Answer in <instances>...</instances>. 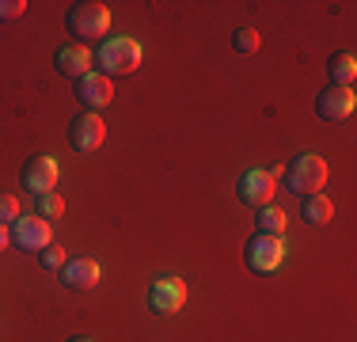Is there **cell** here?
<instances>
[{"mask_svg":"<svg viewBox=\"0 0 357 342\" xmlns=\"http://www.w3.org/2000/svg\"><path fill=\"white\" fill-rule=\"evenodd\" d=\"M141 42L130 38V34H118V38H103L96 46V54H91V61H96V68L107 76V80H114V76H130L141 68Z\"/></svg>","mask_w":357,"mask_h":342,"instance_id":"cell-1","label":"cell"},{"mask_svg":"<svg viewBox=\"0 0 357 342\" xmlns=\"http://www.w3.org/2000/svg\"><path fill=\"white\" fill-rule=\"evenodd\" d=\"M323 183H327V160L316 156V152H304V156L289 160V168L282 171V186L296 198H308V194H319Z\"/></svg>","mask_w":357,"mask_h":342,"instance_id":"cell-2","label":"cell"},{"mask_svg":"<svg viewBox=\"0 0 357 342\" xmlns=\"http://www.w3.org/2000/svg\"><path fill=\"white\" fill-rule=\"evenodd\" d=\"M65 31L73 34L76 42H88V38H103L110 31V8L99 4V0H80L65 12Z\"/></svg>","mask_w":357,"mask_h":342,"instance_id":"cell-3","label":"cell"},{"mask_svg":"<svg viewBox=\"0 0 357 342\" xmlns=\"http://www.w3.org/2000/svg\"><path fill=\"white\" fill-rule=\"evenodd\" d=\"M243 259H248V267L255 274H274L278 267L285 262V239L282 236H262L255 232L248 239V247H243Z\"/></svg>","mask_w":357,"mask_h":342,"instance_id":"cell-4","label":"cell"},{"mask_svg":"<svg viewBox=\"0 0 357 342\" xmlns=\"http://www.w3.org/2000/svg\"><path fill=\"white\" fill-rule=\"evenodd\" d=\"M274 191H278V175L266 168H251L240 175V183H236V198L243 205H266L274 202Z\"/></svg>","mask_w":357,"mask_h":342,"instance_id":"cell-5","label":"cell"},{"mask_svg":"<svg viewBox=\"0 0 357 342\" xmlns=\"http://www.w3.org/2000/svg\"><path fill=\"white\" fill-rule=\"evenodd\" d=\"M57 179H61V168H57L54 156H31L27 164L20 171V183L23 191H31L38 198V194H50L57 186Z\"/></svg>","mask_w":357,"mask_h":342,"instance_id":"cell-6","label":"cell"},{"mask_svg":"<svg viewBox=\"0 0 357 342\" xmlns=\"http://www.w3.org/2000/svg\"><path fill=\"white\" fill-rule=\"evenodd\" d=\"M107 141V122L103 114H91V110H84V114H76L69 122V144L76 152H96L99 144Z\"/></svg>","mask_w":357,"mask_h":342,"instance_id":"cell-7","label":"cell"},{"mask_svg":"<svg viewBox=\"0 0 357 342\" xmlns=\"http://www.w3.org/2000/svg\"><path fill=\"white\" fill-rule=\"evenodd\" d=\"M8 232H12V244L20 247V251H42V247L54 244V228L42 217H20V221L8 225Z\"/></svg>","mask_w":357,"mask_h":342,"instance_id":"cell-8","label":"cell"},{"mask_svg":"<svg viewBox=\"0 0 357 342\" xmlns=\"http://www.w3.org/2000/svg\"><path fill=\"white\" fill-rule=\"evenodd\" d=\"M186 304V281L183 278H156L149 285V308L156 315H172Z\"/></svg>","mask_w":357,"mask_h":342,"instance_id":"cell-9","label":"cell"},{"mask_svg":"<svg viewBox=\"0 0 357 342\" xmlns=\"http://www.w3.org/2000/svg\"><path fill=\"white\" fill-rule=\"evenodd\" d=\"M354 107H357V96H354V88H323L319 96H316V114L323 118V122H346V118L354 114Z\"/></svg>","mask_w":357,"mask_h":342,"instance_id":"cell-10","label":"cell"},{"mask_svg":"<svg viewBox=\"0 0 357 342\" xmlns=\"http://www.w3.org/2000/svg\"><path fill=\"white\" fill-rule=\"evenodd\" d=\"M76 99L84 103V110H91V114H99V110L107 107L110 99H114V80H107L103 73H88L76 80Z\"/></svg>","mask_w":357,"mask_h":342,"instance_id":"cell-11","label":"cell"},{"mask_svg":"<svg viewBox=\"0 0 357 342\" xmlns=\"http://www.w3.org/2000/svg\"><path fill=\"white\" fill-rule=\"evenodd\" d=\"M99 278H103V267H99L91 255H76L61 267V281L65 289H76V293H84V289H96Z\"/></svg>","mask_w":357,"mask_h":342,"instance_id":"cell-12","label":"cell"},{"mask_svg":"<svg viewBox=\"0 0 357 342\" xmlns=\"http://www.w3.org/2000/svg\"><path fill=\"white\" fill-rule=\"evenodd\" d=\"M54 65H57V73L61 76H69V80H80V76H88L91 73V50L88 46H80V42H65V46H57L54 50Z\"/></svg>","mask_w":357,"mask_h":342,"instance_id":"cell-13","label":"cell"},{"mask_svg":"<svg viewBox=\"0 0 357 342\" xmlns=\"http://www.w3.org/2000/svg\"><path fill=\"white\" fill-rule=\"evenodd\" d=\"M327 73H331V84H335V88H354V80H357V57L350 54V50H342V54L331 57Z\"/></svg>","mask_w":357,"mask_h":342,"instance_id":"cell-14","label":"cell"},{"mask_svg":"<svg viewBox=\"0 0 357 342\" xmlns=\"http://www.w3.org/2000/svg\"><path fill=\"white\" fill-rule=\"evenodd\" d=\"M301 217L319 228V225H327V221L335 217V205H331L327 194H308V198H301Z\"/></svg>","mask_w":357,"mask_h":342,"instance_id":"cell-15","label":"cell"},{"mask_svg":"<svg viewBox=\"0 0 357 342\" xmlns=\"http://www.w3.org/2000/svg\"><path fill=\"white\" fill-rule=\"evenodd\" d=\"M255 225H259L262 236H285V209L274 202L259 205V213H255Z\"/></svg>","mask_w":357,"mask_h":342,"instance_id":"cell-16","label":"cell"},{"mask_svg":"<svg viewBox=\"0 0 357 342\" xmlns=\"http://www.w3.org/2000/svg\"><path fill=\"white\" fill-rule=\"evenodd\" d=\"M35 217H42V221H57V217H65V198H61V194H54V191H50V194H38V198H35Z\"/></svg>","mask_w":357,"mask_h":342,"instance_id":"cell-17","label":"cell"},{"mask_svg":"<svg viewBox=\"0 0 357 342\" xmlns=\"http://www.w3.org/2000/svg\"><path fill=\"white\" fill-rule=\"evenodd\" d=\"M232 46L240 50V54H255V50L262 46V38H259V31H255V27H240L232 34Z\"/></svg>","mask_w":357,"mask_h":342,"instance_id":"cell-18","label":"cell"},{"mask_svg":"<svg viewBox=\"0 0 357 342\" xmlns=\"http://www.w3.org/2000/svg\"><path fill=\"white\" fill-rule=\"evenodd\" d=\"M38 262H42L46 270H61L65 262H69V255H65V247H54V244H50V247H42V251H38Z\"/></svg>","mask_w":357,"mask_h":342,"instance_id":"cell-19","label":"cell"},{"mask_svg":"<svg viewBox=\"0 0 357 342\" xmlns=\"http://www.w3.org/2000/svg\"><path fill=\"white\" fill-rule=\"evenodd\" d=\"M27 12V0H0V23H12Z\"/></svg>","mask_w":357,"mask_h":342,"instance_id":"cell-20","label":"cell"},{"mask_svg":"<svg viewBox=\"0 0 357 342\" xmlns=\"http://www.w3.org/2000/svg\"><path fill=\"white\" fill-rule=\"evenodd\" d=\"M12 221H20V202L12 194H0V225H12Z\"/></svg>","mask_w":357,"mask_h":342,"instance_id":"cell-21","label":"cell"},{"mask_svg":"<svg viewBox=\"0 0 357 342\" xmlns=\"http://www.w3.org/2000/svg\"><path fill=\"white\" fill-rule=\"evenodd\" d=\"M8 244H12V232H8V225H0V251H4Z\"/></svg>","mask_w":357,"mask_h":342,"instance_id":"cell-22","label":"cell"},{"mask_svg":"<svg viewBox=\"0 0 357 342\" xmlns=\"http://www.w3.org/2000/svg\"><path fill=\"white\" fill-rule=\"evenodd\" d=\"M69 342H96V339H88V335H73Z\"/></svg>","mask_w":357,"mask_h":342,"instance_id":"cell-23","label":"cell"}]
</instances>
